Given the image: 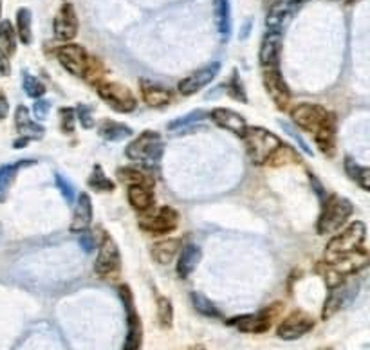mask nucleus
Returning a JSON list of instances; mask_svg holds the SVG:
<instances>
[{"label":"nucleus","instance_id":"49","mask_svg":"<svg viewBox=\"0 0 370 350\" xmlns=\"http://www.w3.org/2000/svg\"><path fill=\"white\" fill-rule=\"evenodd\" d=\"M190 350H206V349H203V347H194V349H190Z\"/></svg>","mask_w":370,"mask_h":350},{"label":"nucleus","instance_id":"11","mask_svg":"<svg viewBox=\"0 0 370 350\" xmlns=\"http://www.w3.org/2000/svg\"><path fill=\"white\" fill-rule=\"evenodd\" d=\"M264 85H266L267 94L271 96V100L275 101L278 109L284 110L289 103L291 90L287 83L284 81L278 67H264Z\"/></svg>","mask_w":370,"mask_h":350},{"label":"nucleus","instance_id":"22","mask_svg":"<svg viewBox=\"0 0 370 350\" xmlns=\"http://www.w3.org/2000/svg\"><path fill=\"white\" fill-rule=\"evenodd\" d=\"M143 341L141 318L136 309H127V338H125V350H139Z\"/></svg>","mask_w":370,"mask_h":350},{"label":"nucleus","instance_id":"31","mask_svg":"<svg viewBox=\"0 0 370 350\" xmlns=\"http://www.w3.org/2000/svg\"><path fill=\"white\" fill-rule=\"evenodd\" d=\"M89 186L96 192H101V194H107V192H112L114 189V183L105 175L103 168L100 165H96L92 168V174L89 177Z\"/></svg>","mask_w":370,"mask_h":350},{"label":"nucleus","instance_id":"3","mask_svg":"<svg viewBox=\"0 0 370 350\" xmlns=\"http://www.w3.org/2000/svg\"><path fill=\"white\" fill-rule=\"evenodd\" d=\"M163 152H165V145H163L161 136L154 130H147V132L139 134L138 138L128 145L125 154L130 161L152 170L161 163Z\"/></svg>","mask_w":370,"mask_h":350},{"label":"nucleus","instance_id":"32","mask_svg":"<svg viewBox=\"0 0 370 350\" xmlns=\"http://www.w3.org/2000/svg\"><path fill=\"white\" fill-rule=\"evenodd\" d=\"M22 87H24L25 94H28L29 98H33V100H39V98H42V96L45 94V85H43L37 76H33L28 71L22 72Z\"/></svg>","mask_w":370,"mask_h":350},{"label":"nucleus","instance_id":"50","mask_svg":"<svg viewBox=\"0 0 370 350\" xmlns=\"http://www.w3.org/2000/svg\"><path fill=\"white\" fill-rule=\"evenodd\" d=\"M318 350H332V349H318Z\"/></svg>","mask_w":370,"mask_h":350},{"label":"nucleus","instance_id":"21","mask_svg":"<svg viewBox=\"0 0 370 350\" xmlns=\"http://www.w3.org/2000/svg\"><path fill=\"white\" fill-rule=\"evenodd\" d=\"M141 96L143 101L148 105V107H154V109H159V107H165L172 101V92L165 87L152 83V81H141Z\"/></svg>","mask_w":370,"mask_h":350},{"label":"nucleus","instance_id":"27","mask_svg":"<svg viewBox=\"0 0 370 350\" xmlns=\"http://www.w3.org/2000/svg\"><path fill=\"white\" fill-rule=\"evenodd\" d=\"M17 38L24 45L33 42V13L29 8H20L17 11Z\"/></svg>","mask_w":370,"mask_h":350},{"label":"nucleus","instance_id":"33","mask_svg":"<svg viewBox=\"0 0 370 350\" xmlns=\"http://www.w3.org/2000/svg\"><path fill=\"white\" fill-rule=\"evenodd\" d=\"M206 116H208V114H206L205 110H194V112L186 114L185 118H179V119H176V121H172V123L168 125V130H172V132L186 130L188 127H194V125L201 123Z\"/></svg>","mask_w":370,"mask_h":350},{"label":"nucleus","instance_id":"43","mask_svg":"<svg viewBox=\"0 0 370 350\" xmlns=\"http://www.w3.org/2000/svg\"><path fill=\"white\" fill-rule=\"evenodd\" d=\"M49 109H51V105H49V101L42 100V98H39V100L34 101L33 105V116L37 121H43V119L48 118Z\"/></svg>","mask_w":370,"mask_h":350},{"label":"nucleus","instance_id":"4","mask_svg":"<svg viewBox=\"0 0 370 350\" xmlns=\"http://www.w3.org/2000/svg\"><path fill=\"white\" fill-rule=\"evenodd\" d=\"M365 237H367V227L365 224L356 220V223L349 224V226L340 231L338 235L331 238V242L325 247V258L327 262L338 260L345 255H351L354 251L365 247Z\"/></svg>","mask_w":370,"mask_h":350},{"label":"nucleus","instance_id":"1","mask_svg":"<svg viewBox=\"0 0 370 350\" xmlns=\"http://www.w3.org/2000/svg\"><path fill=\"white\" fill-rule=\"evenodd\" d=\"M291 118L294 125L304 128L314 136L316 147L325 156L334 154V141H336V119L331 110L322 105L300 103L291 110Z\"/></svg>","mask_w":370,"mask_h":350},{"label":"nucleus","instance_id":"41","mask_svg":"<svg viewBox=\"0 0 370 350\" xmlns=\"http://www.w3.org/2000/svg\"><path fill=\"white\" fill-rule=\"evenodd\" d=\"M78 244L85 253H92L96 249V238L94 235L89 231V229H83V231H78Z\"/></svg>","mask_w":370,"mask_h":350},{"label":"nucleus","instance_id":"9","mask_svg":"<svg viewBox=\"0 0 370 350\" xmlns=\"http://www.w3.org/2000/svg\"><path fill=\"white\" fill-rule=\"evenodd\" d=\"M278 313V305L275 307L266 309V311H260L256 314H246V316H237L229 320V325H233L235 329H238L240 332H247V334H262L271 329V323H273V318Z\"/></svg>","mask_w":370,"mask_h":350},{"label":"nucleus","instance_id":"26","mask_svg":"<svg viewBox=\"0 0 370 350\" xmlns=\"http://www.w3.org/2000/svg\"><path fill=\"white\" fill-rule=\"evenodd\" d=\"M98 132H100L101 138L112 143L123 141V139L130 138L134 134L130 127H127V125L123 123H118V121H110V119H105L103 123L100 125V128H98Z\"/></svg>","mask_w":370,"mask_h":350},{"label":"nucleus","instance_id":"35","mask_svg":"<svg viewBox=\"0 0 370 350\" xmlns=\"http://www.w3.org/2000/svg\"><path fill=\"white\" fill-rule=\"evenodd\" d=\"M157 320L165 329H170L172 323H174V307H172L170 300L165 298V296L157 298Z\"/></svg>","mask_w":370,"mask_h":350},{"label":"nucleus","instance_id":"25","mask_svg":"<svg viewBox=\"0 0 370 350\" xmlns=\"http://www.w3.org/2000/svg\"><path fill=\"white\" fill-rule=\"evenodd\" d=\"M33 163L34 161H17L0 166V203H4L6 197H8V192H10L11 185L14 183V177H17L20 168L33 165Z\"/></svg>","mask_w":370,"mask_h":350},{"label":"nucleus","instance_id":"38","mask_svg":"<svg viewBox=\"0 0 370 350\" xmlns=\"http://www.w3.org/2000/svg\"><path fill=\"white\" fill-rule=\"evenodd\" d=\"M74 112L78 114L76 119L81 123V127H83V128H92V127H94V116H92V112H94V110H92V107H90V105L80 103L76 107V110H74Z\"/></svg>","mask_w":370,"mask_h":350},{"label":"nucleus","instance_id":"24","mask_svg":"<svg viewBox=\"0 0 370 350\" xmlns=\"http://www.w3.org/2000/svg\"><path fill=\"white\" fill-rule=\"evenodd\" d=\"M215 17H217V29L220 42H228L232 34V8L229 0H215Z\"/></svg>","mask_w":370,"mask_h":350},{"label":"nucleus","instance_id":"47","mask_svg":"<svg viewBox=\"0 0 370 350\" xmlns=\"http://www.w3.org/2000/svg\"><path fill=\"white\" fill-rule=\"evenodd\" d=\"M291 2H293L294 6H298V8H300V6L304 4V2H307V0H291Z\"/></svg>","mask_w":370,"mask_h":350},{"label":"nucleus","instance_id":"7","mask_svg":"<svg viewBox=\"0 0 370 350\" xmlns=\"http://www.w3.org/2000/svg\"><path fill=\"white\" fill-rule=\"evenodd\" d=\"M98 94L105 103H109L110 109H114L116 112L128 114L136 109V96L130 92V89L121 83H110V81H101L98 83Z\"/></svg>","mask_w":370,"mask_h":350},{"label":"nucleus","instance_id":"5","mask_svg":"<svg viewBox=\"0 0 370 350\" xmlns=\"http://www.w3.org/2000/svg\"><path fill=\"white\" fill-rule=\"evenodd\" d=\"M352 212L354 208H352L351 200L340 197V195H329L327 200L323 203L318 218L320 235H331V233L338 231L347 223V218L351 217Z\"/></svg>","mask_w":370,"mask_h":350},{"label":"nucleus","instance_id":"23","mask_svg":"<svg viewBox=\"0 0 370 350\" xmlns=\"http://www.w3.org/2000/svg\"><path fill=\"white\" fill-rule=\"evenodd\" d=\"M128 203L138 212H147L154 206L152 186L148 185H130L128 186Z\"/></svg>","mask_w":370,"mask_h":350},{"label":"nucleus","instance_id":"13","mask_svg":"<svg viewBox=\"0 0 370 350\" xmlns=\"http://www.w3.org/2000/svg\"><path fill=\"white\" fill-rule=\"evenodd\" d=\"M54 37L62 42H71L78 34V14L74 6L65 2L54 17Z\"/></svg>","mask_w":370,"mask_h":350},{"label":"nucleus","instance_id":"12","mask_svg":"<svg viewBox=\"0 0 370 350\" xmlns=\"http://www.w3.org/2000/svg\"><path fill=\"white\" fill-rule=\"evenodd\" d=\"M218 71H220V63L212 62L209 65L203 67L199 71H195L194 74L186 76L185 80L179 81V92L183 96L197 94L201 89L208 87L209 83L217 78Z\"/></svg>","mask_w":370,"mask_h":350},{"label":"nucleus","instance_id":"48","mask_svg":"<svg viewBox=\"0 0 370 350\" xmlns=\"http://www.w3.org/2000/svg\"><path fill=\"white\" fill-rule=\"evenodd\" d=\"M2 2H4V0H0V20H2Z\"/></svg>","mask_w":370,"mask_h":350},{"label":"nucleus","instance_id":"34","mask_svg":"<svg viewBox=\"0 0 370 350\" xmlns=\"http://www.w3.org/2000/svg\"><path fill=\"white\" fill-rule=\"evenodd\" d=\"M192 303H194L195 311H197L199 314H203V316H206V318H220V313H218V309L215 307L214 303L209 302L208 298H206L205 294L192 293Z\"/></svg>","mask_w":370,"mask_h":350},{"label":"nucleus","instance_id":"17","mask_svg":"<svg viewBox=\"0 0 370 350\" xmlns=\"http://www.w3.org/2000/svg\"><path fill=\"white\" fill-rule=\"evenodd\" d=\"M209 118H212V121H214L215 125H218V127L224 128V130H228V132L235 134V136H240V138H243V134L246 132V118L232 109L218 107V109H214L209 112Z\"/></svg>","mask_w":370,"mask_h":350},{"label":"nucleus","instance_id":"29","mask_svg":"<svg viewBox=\"0 0 370 350\" xmlns=\"http://www.w3.org/2000/svg\"><path fill=\"white\" fill-rule=\"evenodd\" d=\"M0 49L13 56L17 52V31L10 20H0Z\"/></svg>","mask_w":370,"mask_h":350},{"label":"nucleus","instance_id":"39","mask_svg":"<svg viewBox=\"0 0 370 350\" xmlns=\"http://www.w3.org/2000/svg\"><path fill=\"white\" fill-rule=\"evenodd\" d=\"M60 123H62L63 134L74 132V127H76V112H74V109L60 110Z\"/></svg>","mask_w":370,"mask_h":350},{"label":"nucleus","instance_id":"37","mask_svg":"<svg viewBox=\"0 0 370 350\" xmlns=\"http://www.w3.org/2000/svg\"><path fill=\"white\" fill-rule=\"evenodd\" d=\"M54 181H56L58 189H60V194H62L63 199L67 200V204L74 203V197H76V189H74V186H72L71 181L67 179V177H63L62 174H56Z\"/></svg>","mask_w":370,"mask_h":350},{"label":"nucleus","instance_id":"28","mask_svg":"<svg viewBox=\"0 0 370 350\" xmlns=\"http://www.w3.org/2000/svg\"><path fill=\"white\" fill-rule=\"evenodd\" d=\"M179 251H181V240H177V238H168V240L157 242L156 246L152 247V256L161 265H166L176 258V255Z\"/></svg>","mask_w":370,"mask_h":350},{"label":"nucleus","instance_id":"40","mask_svg":"<svg viewBox=\"0 0 370 350\" xmlns=\"http://www.w3.org/2000/svg\"><path fill=\"white\" fill-rule=\"evenodd\" d=\"M226 89H228V94H232L233 98H235V100L244 101V103L247 101L246 92H244L243 83H240V80H238L237 71H233V78H232V81H229L228 85H226Z\"/></svg>","mask_w":370,"mask_h":350},{"label":"nucleus","instance_id":"36","mask_svg":"<svg viewBox=\"0 0 370 350\" xmlns=\"http://www.w3.org/2000/svg\"><path fill=\"white\" fill-rule=\"evenodd\" d=\"M118 177L121 183L125 185H148L152 186V181L147 179V175L143 174V172L136 170V168H121L118 172Z\"/></svg>","mask_w":370,"mask_h":350},{"label":"nucleus","instance_id":"8","mask_svg":"<svg viewBox=\"0 0 370 350\" xmlns=\"http://www.w3.org/2000/svg\"><path fill=\"white\" fill-rule=\"evenodd\" d=\"M119 269H121V256H119L118 246L109 235H105L94 260V273L100 278L110 280L118 276Z\"/></svg>","mask_w":370,"mask_h":350},{"label":"nucleus","instance_id":"10","mask_svg":"<svg viewBox=\"0 0 370 350\" xmlns=\"http://www.w3.org/2000/svg\"><path fill=\"white\" fill-rule=\"evenodd\" d=\"M314 329V320L309 316L307 313H302V311H294L293 314L285 318L284 322L278 325L276 329V334L282 340L293 341L298 340V338L305 336L307 332H311Z\"/></svg>","mask_w":370,"mask_h":350},{"label":"nucleus","instance_id":"46","mask_svg":"<svg viewBox=\"0 0 370 350\" xmlns=\"http://www.w3.org/2000/svg\"><path fill=\"white\" fill-rule=\"evenodd\" d=\"M28 143H29V139H25V138L17 139V141H14V148H22V147H25V145H28Z\"/></svg>","mask_w":370,"mask_h":350},{"label":"nucleus","instance_id":"2","mask_svg":"<svg viewBox=\"0 0 370 350\" xmlns=\"http://www.w3.org/2000/svg\"><path fill=\"white\" fill-rule=\"evenodd\" d=\"M249 159L255 165H271L276 152L282 148V139L262 127H247L243 134Z\"/></svg>","mask_w":370,"mask_h":350},{"label":"nucleus","instance_id":"18","mask_svg":"<svg viewBox=\"0 0 370 350\" xmlns=\"http://www.w3.org/2000/svg\"><path fill=\"white\" fill-rule=\"evenodd\" d=\"M14 127H17L20 138L25 139H42L45 134V128L31 118V112L24 105H19L14 110Z\"/></svg>","mask_w":370,"mask_h":350},{"label":"nucleus","instance_id":"30","mask_svg":"<svg viewBox=\"0 0 370 350\" xmlns=\"http://www.w3.org/2000/svg\"><path fill=\"white\" fill-rule=\"evenodd\" d=\"M345 172L347 175L351 177L352 181H356L358 185L361 186L363 189H369V179H370V172L367 166H361L358 165L352 157H345Z\"/></svg>","mask_w":370,"mask_h":350},{"label":"nucleus","instance_id":"20","mask_svg":"<svg viewBox=\"0 0 370 350\" xmlns=\"http://www.w3.org/2000/svg\"><path fill=\"white\" fill-rule=\"evenodd\" d=\"M201 260V249L195 244H186L183 246L179 253V260H177V276L181 280H186L192 275Z\"/></svg>","mask_w":370,"mask_h":350},{"label":"nucleus","instance_id":"16","mask_svg":"<svg viewBox=\"0 0 370 350\" xmlns=\"http://www.w3.org/2000/svg\"><path fill=\"white\" fill-rule=\"evenodd\" d=\"M282 54V31L269 29L260 43L258 62L262 67H278Z\"/></svg>","mask_w":370,"mask_h":350},{"label":"nucleus","instance_id":"51","mask_svg":"<svg viewBox=\"0 0 370 350\" xmlns=\"http://www.w3.org/2000/svg\"><path fill=\"white\" fill-rule=\"evenodd\" d=\"M347 2H354V0H347Z\"/></svg>","mask_w":370,"mask_h":350},{"label":"nucleus","instance_id":"44","mask_svg":"<svg viewBox=\"0 0 370 350\" xmlns=\"http://www.w3.org/2000/svg\"><path fill=\"white\" fill-rule=\"evenodd\" d=\"M11 65H10V56L0 49V76H10Z\"/></svg>","mask_w":370,"mask_h":350},{"label":"nucleus","instance_id":"15","mask_svg":"<svg viewBox=\"0 0 370 350\" xmlns=\"http://www.w3.org/2000/svg\"><path fill=\"white\" fill-rule=\"evenodd\" d=\"M358 293V284H338L336 287H331V293H329L327 300H325V305H323L322 318L323 320H329L331 316L342 311L347 303H351V300L356 296Z\"/></svg>","mask_w":370,"mask_h":350},{"label":"nucleus","instance_id":"42","mask_svg":"<svg viewBox=\"0 0 370 350\" xmlns=\"http://www.w3.org/2000/svg\"><path fill=\"white\" fill-rule=\"evenodd\" d=\"M280 127L284 128V132L287 134L289 138H293L294 141H296V145H298V147H300V150L305 152L307 156H311V154H313V152H311V148L307 147V143H305L304 139H302V136H300V134H296V130H294V128L291 127L289 123H284V121H280Z\"/></svg>","mask_w":370,"mask_h":350},{"label":"nucleus","instance_id":"19","mask_svg":"<svg viewBox=\"0 0 370 350\" xmlns=\"http://www.w3.org/2000/svg\"><path fill=\"white\" fill-rule=\"evenodd\" d=\"M90 223H92V200H90L89 194L81 192V194L78 195L76 206H74L71 231L78 233L83 231V229H89Z\"/></svg>","mask_w":370,"mask_h":350},{"label":"nucleus","instance_id":"6","mask_svg":"<svg viewBox=\"0 0 370 350\" xmlns=\"http://www.w3.org/2000/svg\"><path fill=\"white\" fill-rule=\"evenodd\" d=\"M56 58L60 65L76 78H89L94 67V60L89 56L85 48H81L78 43H65L62 48H58Z\"/></svg>","mask_w":370,"mask_h":350},{"label":"nucleus","instance_id":"14","mask_svg":"<svg viewBox=\"0 0 370 350\" xmlns=\"http://www.w3.org/2000/svg\"><path fill=\"white\" fill-rule=\"evenodd\" d=\"M179 224V215H177L176 209L168 208H161L156 215L147 218H141L139 226L148 233H154V235H166V233H172Z\"/></svg>","mask_w":370,"mask_h":350},{"label":"nucleus","instance_id":"45","mask_svg":"<svg viewBox=\"0 0 370 350\" xmlns=\"http://www.w3.org/2000/svg\"><path fill=\"white\" fill-rule=\"evenodd\" d=\"M8 114H10V101H8L4 92L0 90V119L8 118Z\"/></svg>","mask_w":370,"mask_h":350}]
</instances>
